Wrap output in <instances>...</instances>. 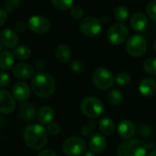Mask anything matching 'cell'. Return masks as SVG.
<instances>
[{"label": "cell", "instance_id": "cell-32", "mask_svg": "<svg viewBox=\"0 0 156 156\" xmlns=\"http://www.w3.org/2000/svg\"><path fill=\"white\" fill-rule=\"evenodd\" d=\"M71 69L76 73H81L85 71V63L80 60H74L71 63Z\"/></svg>", "mask_w": 156, "mask_h": 156}, {"label": "cell", "instance_id": "cell-40", "mask_svg": "<svg viewBox=\"0 0 156 156\" xmlns=\"http://www.w3.org/2000/svg\"><path fill=\"white\" fill-rule=\"evenodd\" d=\"M38 156H57V154L52 150H44L41 151Z\"/></svg>", "mask_w": 156, "mask_h": 156}, {"label": "cell", "instance_id": "cell-12", "mask_svg": "<svg viewBox=\"0 0 156 156\" xmlns=\"http://www.w3.org/2000/svg\"><path fill=\"white\" fill-rule=\"evenodd\" d=\"M12 73L16 78H18V79L26 80L33 75L34 70L30 64L25 63V62H20V63H18L15 66H13Z\"/></svg>", "mask_w": 156, "mask_h": 156}, {"label": "cell", "instance_id": "cell-27", "mask_svg": "<svg viewBox=\"0 0 156 156\" xmlns=\"http://www.w3.org/2000/svg\"><path fill=\"white\" fill-rule=\"evenodd\" d=\"M73 0H51L53 7L59 10H67L73 7Z\"/></svg>", "mask_w": 156, "mask_h": 156}, {"label": "cell", "instance_id": "cell-45", "mask_svg": "<svg viewBox=\"0 0 156 156\" xmlns=\"http://www.w3.org/2000/svg\"><path fill=\"white\" fill-rule=\"evenodd\" d=\"M1 49H2V45H1V42H0V51H1Z\"/></svg>", "mask_w": 156, "mask_h": 156}, {"label": "cell", "instance_id": "cell-5", "mask_svg": "<svg viewBox=\"0 0 156 156\" xmlns=\"http://www.w3.org/2000/svg\"><path fill=\"white\" fill-rule=\"evenodd\" d=\"M80 108L84 115L91 119L98 118L104 110L102 102L95 97L85 98L81 102Z\"/></svg>", "mask_w": 156, "mask_h": 156}, {"label": "cell", "instance_id": "cell-10", "mask_svg": "<svg viewBox=\"0 0 156 156\" xmlns=\"http://www.w3.org/2000/svg\"><path fill=\"white\" fill-rule=\"evenodd\" d=\"M28 28L36 34L47 33L51 29L50 21L43 16L34 15L28 21Z\"/></svg>", "mask_w": 156, "mask_h": 156}, {"label": "cell", "instance_id": "cell-41", "mask_svg": "<svg viewBox=\"0 0 156 156\" xmlns=\"http://www.w3.org/2000/svg\"><path fill=\"white\" fill-rule=\"evenodd\" d=\"M85 156H96V152H94L92 151H87Z\"/></svg>", "mask_w": 156, "mask_h": 156}, {"label": "cell", "instance_id": "cell-21", "mask_svg": "<svg viewBox=\"0 0 156 156\" xmlns=\"http://www.w3.org/2000/svg\"><path fill=\"white\" fill-rule=\"evenodd\" d=\"M14 62V55L10 51H5L0 53V69L4 71H9L13 67Z\"/></svg>", "mask_w": 156, "mask_h": 156}, {"label": "cell", "instance_id": "cell-44", "mask_svg": "<svg viewBox=\"0 0 156 156\" xmlns=\"http://www.w3.org/2000/svg\"><path fill=\"white\" fill-rule=\"evenodd\" d=\"M153 50L156 51V40H155V41L153 42Z\"/></svg>", "mask_w": 156, "mask_h": 156}, {"label": "cell", "instance_id": "cell-6", "mask_svg": "<svg viewBox=\"0 0 156 156\" xmlns=\"http://www.w3.org/2000/svg\"><path fill=\"white\" fill-rule=\"evenodd\" d=\"M86 141L77 136H73L65 140L62 145L63 153L67 156H78L86 151Z\"/></svg>", "mask_w": 156, "mask_h": 156}, {"label": "cell", "instance_id": "cell-9", "mask_svg": "<svg viewBox=\"0 0 156 156\" xmlns=\"http://www.w3.org/2000/svg\"><path fill=\"white\" fill-rule=\"evenodd\" d=\"M102 30V23L100 20L95 17H87L80 23V31L87 37H95Z\"/></svg>", "mask_w": 156, "mask_h": 156}, {"label": "cell", "instance_id": "cell-17", "mask_svg": "<svg viewBox=\"0 0 156 156\" xmlns=\"http://www.w3.org/2000/svg\"><path fill=\"white\" fill-rule=\"evenodd\" d=\"M139 91L144 97H151L156 91V82L152 78H145L139 84Z\"/></svg>", "mask_w": 156, "mask_h": 156}, {"label": "cell", "instance_id": "cell-7", "mask_svg": "<svg viewBox=\"0 0 156 156\" xmlns=\"http://www.w3.org/2000/svg\"><path fill=\"white\" fill-rule=\"evenodd\" d=\"M108 40L113 45H119L126 41L129 36V30L127 27L122 23L113 24L108 31Z\"/></svg>", "mask_w": 156, "mask_h": 156}, {"label": "cell", "instance_id": "cell-26", "mask_svg": "<svg viewBox=\"0 0 156 156\" xmlns=\"http://www.w3.org/2000/svg\"><path fill=\"white\" fill-rule=\"evenodd\" d=\"M108 100L113 106H117V105L120 104V102L122 101L121 92L118 89H113V90L109 91L108 94Z\"/></svg>", "mask_w": 156, "mask_h": 156}, {"label": "cell", "instance_id": "cell-29", "mask_svg": "<svg viewBox=\"0 0 156 156\" xmlns=\"http://www.w3.org/2000/svg\"><path fill=\"white\" fill-rule=\"evenodd\" d=\"M115 82L119 86H127L130 82V75L128 73L121 72L117 74L115 78Z\"/></svg>", "mask_w": 156, "mask_h": 156}, {"label": "cell", "instance_id": "cell-43", "mask_svg": "<svg viewBox=\"0 0 156 156\" xmlns=\"http://www.w3.org/2000/svg\"><path fill=\"white\" fill-rule=\"evenodd\" d=\"M148 156H156V151H153L148 154Z\"/></svg>", "mask_w": 156, "mask_h": 156}, {"label": "cell", "instance_id": "cell-24", "mask_svg": "<svg viewBox=\"0 0 156 156\" xmlns=\"http://www.w3.org/2000/svg\"><path fill=\"white\" fill-rule=\"evenodd\" d=\"M14 55L19 60H27L31 55V51L28 46L20 45L18 46L14 51Z\"/></svg>", "mask_w": 156, "mask_h": 156}, {"label": "cell", "instance_id": "cell-33", "mask_svg": "<svg viewBox=\"0 0 156 156\" xmlns=\"http://www.w3.org/2000/svg\"><path fill=\"white\" fill-rule=\"evenodd\" d=\"M21 3V0H6L5 1V8L9 11L15 10L19 8Z\"/></svg>", "mask_w": 156, "mask_h": 156}, {"label": "cell", "instance_id": "cell-22", "mask_svg": "<svg viewBox=\"0 0 156 156\" xmlns=\"http://www.w3.org/2000/svg\"><path fill=\"white\" fill-rule=\"evenodd\" d=\"M53 118H54V111L51 107L45 106L39 110L38 119L41 124L43 125L50 124L51 120L53 119Z\"/></svg>", "mask_w": 156, "mask_h": 156}, {"label": "cell", "instance_id": "cell-42", "mask_svg": "<svg viewBox=\"0 0 156 156\" xmlns=\"http://www.w3.org/2000/svg\"><path fill=\"white\" fill-rule=\"evenodd\" d=\"M3 123H4V119H3V117L0 116V128L3 126Z\"/></svg>", "mask_w": 156, "mask_h": 156}, {"label": "cell", "instance_id": "cell-8", "mask_svg": "<svg viewBox=\"0 0 156 156\" xmlns=\"http://www.w3.org/2000/svg\"><path fill=\"white\" fill-rule=\"evenodd\" d=\"M126 49L129 55L133 57H140L146 51L147 43L142 36L133 35L128 39L126 43Z\"/></svg>", "mask_w": 156, "mask_h": 156}, {"label": "cell", "instance_id": "cell-2", "mask_svg": "<svg viewBox=\"0 0 156 156\" xmlns=\"http://www.w3.org/2000/svg\"><path fill=\"white\" fill-rule=\"evenodd\" d=\"M25 143L32 150L42 149L47 142V130L39 124L28 125L23 133Z\"/></svg>", "mask_w": 156, "mask_h": 156}, {"label": "cell", "instance_id": "cell-35", "mask_svg": "<svg viewBox=\"0 0 156 156\" xmlns=\"http://www.w3.org/2000/svg\"><path fill=\"white\" fill-rule=\"evenodd\" d=\"M47 133L50 135H57L61 131V127L57 123H51L46 129Z\"/></svg>", "mask_w": 156, "mask_h": 156}, {"label": "cell", "instance_id": "cell-16", "mask_svg": "<svg viewBox=\"0 0 156 156\" xmlns=\"http://www.w3.org/2000/svg\"><path fill=\"white\" fill-rule=\"evenodd\" d=\"M136 132V127L130 120H122L118 126V133L122 139H130Z\"/></svg>", "mask_w": 156, "mask_h": 156}, {"label": "cell", "instance_id": "cell-28", "mask_svg": "<svg viewBox=\"0 0 156 156\" xmlns=\"http://www.w3.org/2000/svg\"><path fill=\"white\" fill-rule=\"evenodd\" d=\"M114 15L117 20H119V22H124L129 17V10L126 7L119 6L116 9Z\"/></svg>", "mask_w": 156, "mask_h": 156}, {"label": "cell", "instance_id": "cell-36", "mask_svg": "<svg viewBox=\"0 0 156 156\" xmlns=\"http://www.w3.org/2000/svg\"><path fill=\"white\" fill-rule=\"evenodd\" d=\"M10 83V76L5 72H0V87H7Z\"/></svg>", "mask_w": 156, "mask_h": 156}, {"label": "cell", "instance_id": "cell-11", "mask_svg": "<svg viewBox=\"0 0 156 156\" xmlns=\"http://www.w3.org/2000/svg\"><path fill=\"white\" fill-rule=\"evenodd\" d=\"M16 108V101L13 95L7 90H0V113L9 114Z\"/></svg>", "mask_w": 156, "mask_h": 156}, {"label": "cell", "instance_id": "cell-25", "mask_svg": "<svg viewBox=\"0 0 156 156\" xmlns=\"http://www.w3.org/2000/svg\"><path fill=\"white\" fill-rule=\"evenodd\" d=\"M143 70L150 75H156V57L146 60L143 63Z\"/></svg>", "mask_w": 156, "mask_h": 156}, {"label": "cell", "instance_id": "cell-13", "mask_svg": "<svg viewBox=\"0 0 156 156\" xmlns=\"http://www.w3.org/2000/svg\"><path fill=\"white\" fill-rule=\"evenodd\" d=\"M107 147V140L100 133L92 134L89 137V148L92 151L96 153H100L104 151Z\"/></svg>", "mask_w": 156, "mask_h": 156}, {"label": "cell", "instance_id": "cell-3", "mask_svg": "<svg viewBox=\"0 0 156 156\" xmlns=\"http://www.w3.org/2000/svg\"><path fill=\"white\" fill-rule=\"evenodd\" d=\"M148 143L139 139H131L122 142L117 151L118 156H146Z\"/></svg>", "mask_w": 156, "mask_h": 156}, {"label": "cell", "instance_id": "cell-4", "mask_svg": "<svg viewBox=\"0 0 156 156\" xmlns=\"http://www.w3.org/2000/svg\"><path fill=\"white\" fill-rule=\"evenodd\" d=\"M92 80L94 85L98 89L106 90L113 86L115 78L109 70L104 67H99L94 71L92 74Z\"/></svg>", "mask_w": 156, "mask_h": 156}, {"label": "cell", "instance_id": "cell-39", "mask_svg": "<svg viewBox=\"0 0 156 156\" xmlns=\"http://www.w3.org/2000/svg\"><path fill=\"white\" fill-rule=\"evenodd\" d=\"M6 21H7V13L4 9H0V28L5 24Z\"/></svg>", "mask_w": 156, "mask_h": 156}, {"label": "cell", "instance_id": "cell-38", "mask_svg": "<svg viewBox=\"0 0 156 156\" xmlns=\"http://www.w3.org/2000/svg\"><path fill=\"white\" fill-rule=\"evenodd\" d=\"M27 27H28V25L24 22V21H22V20H20V21H18L16 24H15V30H17L18 32H20V33H22V32H24L25 30H26V29H27Z\"/></svg>", "mask_w": 156, "mask_h": 156}, {"label": "cell", "instance_id": "cell-18", "mask_svg": "<svg viewBox=\"0 0 156 156\" xmlns=\"http://www.w3.org/2000/svg\"><path fill=\"white\" fill-rule=\"evenodd\" d=\"M130 24H131L132 29L135 31H137V32L143 31L148 25L147 17L141 12H136L131 18Z\"/></svg>", "mask_w": 156, "mask_h": 156}, {"label": "cell", "instance_id": "cell-23", "mask_svg": "<svg viewBox=\"0 0 156 156\" xmlns=\"http://www.w3.org/2000/svg\"><path fill=\"white\" fill-rule=\"evenodd\" d=\"M98 127H99L101 132L106 134V135L112 134L115 131V129H116L114 121L111 119H109V118H103V119H101L99 123H98Z\"/></svg>", "mask_w": 156, "mask_h": 156}, {"label": "cell", "instance_id": "cell-30", "mask_svg": "<svg viewBox=\"0 0 156 156\" xmlns=\"http://www.w3.org/2000/svg\"><path fill=\"white\" fill-rule=\"evenodd\" d=\"M97 127V122L95 120H90L88 123L81 128V133L85 137H90L93 133V130Z\"/></svg>", "mask_w": 156, "mask_h": 156}, {"label": "cell", "instance_id": "cell-19", "mask_svg": "<svg viewBox=\"0 0 156 156\" xmlns=\"http://www.w3.org/2000/svg\"><path fill=\"white\" fill-rule=\"evenodd\" d=\"M36 109L30 103H22L19 108V116L21 119L30 121L34 119Z\"/></svg>", "mask_w": 156, "mask_h": 156}, {"label": "cell", "instance_id": "cell-15", "mask_svg": "<svg viewBox=\"0 0 156 156\" xmlns=\"http://www.w3.org/2000/svg\"><path fill=\"white\" fill-rule=\"evenodd\" d=\"M0 41L5 46L12 48L18 44L19 37L14 30L10 29H5L0 32Z\"/></svg>", "mask_w": 156, "mask_h": 156}, {"label": "cell", "instance_id": "cell-34", "mask_svg": "<svg viewBox=\"0 0 156 156\" xmlns=\"http://www.w3.org/2000/svg\"><path fill=\"white\" fill-rule=\"evenodd\" d=\"M70 13H71V16L74 20H79V19H81L83 17L84 11H83V9L80 7H78V6H73L71 8Z\"/></svg>", "mask_w": 156, "mask_h": 156}, {"label": "cell", "instance_id": "cell-31", "mask_svg": "<svg viewBox=\"0 0 156 156\" xmlns=\"http://www.w3.org/2000/svg\"><path fill=\"white\" fill-rule=\"evenodd\" d=\"M146 12L153 21H156V0H152L147 5Z\"/></svg>", "mask_w": 156, "mask_h": 156}, {"label": "cell", "instance_id": "cell-20", "mask_svg": "<svg viewBox=\"0 0 156 156\" xmlns=\"http://www.w3.org/2000/svg\"><path fill=\"white\" fill-rule=\"evenodd\" d=\"M55 57L59 62L62 63L68 62L72 58V51L70 47L66 44L58 45V47L55 50Z\"/></svg>", "mask_w": 156, "mask_h": 156}, {"label": "cell", "instance_id": "cell-1", "mask_svg": "<svg viewBox=\"0 0 156 156\" xmlns=\"http://www.w3.org/2000/svg\"><path fill=\"white\" fill-rule=\"evenodd\" d=\"M31 89L37 97L46 98L54 93L56 89V82L51 74L39 73L32 78Z\"/></svg>", "mask_w": 156, "mask_h": 156}, {"label": "cell", "instance_id": "cell-14", "mask_svg": "<svg viewBox=\"0 0 156 156\" xmlns=\"http://www.w3.org/2000/svg\"><path fill=\"white\" fill-rule=\"evenodd\" d=\"M12 95L17 100L25 101L30 95V89L29 86L24 82H17L12 88Z\"/></svg>", "mask_w": 156, "mask_h": 156}, {"label": "cell", "instance_id": "cell-37", "mask_svg": "<svg viewBox=\"0 0 156 156\" xmlns=\"http://www.w3.org/2000/svg\"><path fill=\"white\" fill-rule=\"evenodd\" d=\"M139 133H140V135H141L142 137L148 138V137L151 135V129H150L148 126H146V125H142V126H140V129H139Z\"/></svg>", "mask_w": 156, "mask_h": 156}]
</instances>
